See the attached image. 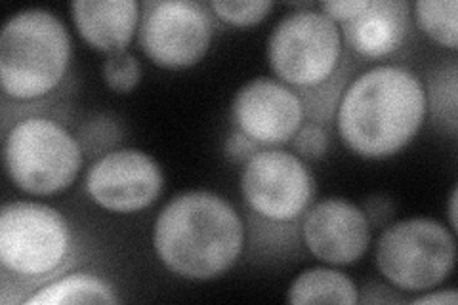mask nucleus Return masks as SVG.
<instances>
[{"instance_id":"obj_1","label":"nucleus","mask_w":458,"mask_h":305,"mask_svg":"<svg viewBox=\"0 0 458 305\" xmlns=\"http://www.w3.org/2000/svg\"><path fill=\"white\" fill-rule=\"evenodd\" d=\"M428 96L412 71L377 65L344 89L338 101V134L363 158H388L419 134Z\"/></svg>"},{"instance_id":"obj_2","label":"nucleus","mask_w":458,"mask_h":305,"mask_svg":"<svg viewBox=\"0 0 458 305\" xmlns=\"http://www.w3.org/2000/svg\"><path fill=\"white\" fill-rule=\"evenodd\" d=\"M153 246L174 275L210 281L235 266L245 246V224L220 195L185 191L157 216Z\"/></svg>"},{"instance_id":"obj_3","label":"nucleus","mask_w":458,"mask_h":305,"mask_svg":"<svg viewBox=\"0 0 458 305\" xmlns=\"http://www.w3.org/2000/svg\"><path fill=\"white\" fill-rule=\"evenodd\" d=\"M71 37L64 21L45 8H27L6 21L0 35V84L18 101L52 94L67 75Z\"/></svg>"},{"instance_id":"obj_4","label":"nucleus","mask_w":458,"mask_h":305,"mask_svg":"<svg viewBox=\"0 0 458 305\" xmlns=\"http://www.w3.org/2000/svg\"><path fill=\"white\" fill-rule=\"evenodd\" d=\"M4 166L12 183L23 193L48 197L77 180L82 149L64 124L27 117L13 124L4 138Z\"/></svg>"},{"instance_id":"obj_5","label":"nucleus","mask_w":458,"mask_h":305,"mask_svg":"<svg viewBox=\"0 0 458 305\" xmlns=\"http://www.w3.org/2000/svg\"><path fill=\"white\" fill-rule=\"evenodd\" d=\"M382 277L405 292H424L445 281L454 269L453 231L429 217H409L382 231L377 241Z\"/></svg>"},{"instance_id":"obj_6","label":"nucleus","mask_w":458,"mask_h":305,"mask_svg":"<svg viewBox=\"0 0 458 305\" xmlns=\"http://www.w3.org/2000/svg\"><path fill=\"white\" fill-rule=\"evenodd\" d=\"M342 60L338 23L323 12L302 8L286 13L267 38V62L276 77L298 90L331 79Z\"/></svg>"},{"instance_id":"obj_7","label":"nucleus","mask_w":458,"mask_h":305,"mask_svg":"<svg viewBox=\"0 0 458 305\" xmlns=\"http://www.w3.org/2000/svg\"><path fill=\"white\" fill-rule=\"evenodd\" d=\"M71 250L65 216L40 202H6L0 212V261L23 279H45L60 269Z\"/></svg>"},{"instance_id":"obj_8","label":"nucleus","mask_w":458,"mask_h":305,"mask_svg":"<svg viewBox=\"0 0 458 305\" xmlns=\"http://www.w3.org/2000/svg\"><path fill=\"white\" fill-rule=\"evenodd\" d=\"M212 18L205 4L191 0L143 3L138 40L149 60L165 69L199 64L212 40Z\"/></svg>"},{"instance_id":"obj_9","label":"nucleus","mask_w":458,"mask_h":305,"mask_svg":"<svg viewBox=\"0 0 458 305\" xmlns=\"http://www.w3.org/2000/svg\"><path fill=\"white\" fill-rule=\"evenodd\" d=\"M241 193L266 220L294 222L311 207L315 182L296 153L262 149L249 158L241 172Z\"/></svg>"},{"instance_id":"obj_10","label":"nucleus","mask_w":458,"mask_h":305,"mask_svg":"<svg viewBox=\"0 0 458 305\" xmlns=\"http://www.w3.org/2000/svg\"><path fill=\"white\" fill-rule=\"evenodd\" d=\"M163 185L159 163L140 149H117L99 157L84 178L86 193L98 207L121 214L151 207Z\"/></svg>"},{"instance_id":"obj_11","label":"nucleus","mask_w":458,"mask_h":305,"mask_svg":"<svg viewBox=\"0 0 458 305\" xmlns=\"http://www.w3.org/2000/svg\"><path fill=\"white\" fill-rule=\"evenodd\" d=\"M232 114L239 132L271 148L291 143L306 117L296 90L264 77L241 86L233 97Z\"/></svg>"},{"instance_id":"obj_12","label":"nucleus","mask_w":458,"mask_h":305,"mask_svg":"<svg viewBox=\"0 0 458 305\" xmlns=\"http://www.w3.org/2000/svg\"><path fill=\"white\" fill-rule=\"evenodd\" d=\"M302 237L315 258L333 266H352L369 250L370 224L352 202L325 199L306 210Z\"/></svg>"},{"instance_id":"obj_13","label":"nucleus","mask_w":458,"mask_h":305,"mask_svg":"<svg viewBox=\"0 0 458 305\" xmlns=\"http://www.w3.org/2000/svg\"><path fill=\"white\" fill-rule=\"evenodd\" d=\"M411 6L405 0H370L355 18L340 23L348 47L365 57H386L403 45Z\"/></svg>"},{"instance_id":"obj_14","label":"nucleus","mask_w":458,"mask_h":305,"mask_svg":"<svg viewBox=\"0 0 458 305\" xmlns=\"http://www.w3.org/2000/svg\"><path fill=\"white\" fill-rule=\"evenodd\" d=\"M69 8L79 35L107 55L126 50L141 16L134 0H75Z\"/></svg>"},{"instance_id":"obj_15","label":"nucleus","mask_w":458,"mask_h":305,"mask_svg":"<svg viewBox=\"0 0 458 305\" xmlns=\"http://www.w3.org/2000/svg\"><path fill=\"white\" fill-rule=\"evenodd\" d=\"M286 300L291 303L355 305L360 301V290L346 273L331 267H311L294 279Z\"/></svg>"},{"instance_id":"obj_16","label":"nucleus","mask_w":458,"mask_h":305,"mask_svg":"<svg viewBox=\"0 0 458 305\" xmlns=\"http://www.w3.org/2000/svg\"><path fill=\"white\" fill-rule=\"evenodd\" d=\"M29 305H73V303H119L113 286L94 273H71L42 286L25 300Z\"/></svg>"},{"instance_id":"obj_17","label":"nucleus","mask_w":458,"mask_h":305,"mask_svg":"<svg viewBox=\"0 0 458 305\" xmlns=\"http://www.w3.org/2000/svg\"><path fill=\"white\" fill-rule=\"evenodd\" d=\"M458 4L456 0H419L414 3V16L422 31L437 45L456 50L458 47Z\"/></svg>"},{"instance_id":"obj_18","label":"nucleus","mask_w":458,"mask_h":305,"mask_svg":"<svg viewBox=\"0 0 458 305\" xmlns=\"http://www.w3.org/2000/svg\"><path fill=\"white\" fill-rule=\"evenodd\" d=\"M212 12L216 16L229 23V25H237V27H249L254 23H260L269 10L274 8V3L269 0H241V3H233V0H212L210 3Z\"/></svg>"},{"instance_id":"obj_19","label":"nucleus","mask_w":458,"mask_h":305,"mask_svg":"<svg viewBox=\"0 0 458 305\" xmlns=\"http://www.w3.org/2000/svg\"><path fill=\"white\" fill-rule=\"evenodd\" d=\"M141 65L138 57L128 50L109 54L104 64V79L111 90L126 94L140 82Z\"/></svg>"},{"instance_id":"obj_20","label":"nucleus","mask_w":458,"mask_h":305,"mask_svg":"<svg viewBox=\"0 0 458 305\" xmlns=\"http://www.w3.org/2000/svg\"><path fill=\"white\" fill-rule=\"evenodd\" d=\"M293 148L296 153L310 158V161H318L328 148V134L319 123H306L300 126L296 136L293 138Z\"/></svg>"},{"instance_id":"obj_21","label":"nucleus","mask_w":458,"mask_h":305,"mask_svg":"<svg viewBox=\"0 0 458 305\" xmlns=\"http://www.w3.org/2000/svg\"><path fill=\"white\" fill-rule=\"evenodd\" d=\"M370 0H333V3H321L319 8L327 18H331L335 23L348 21L361 13Z\"/></svg>"},{"instance_id":"obj_22","label":"nucleus","mask_w":458,"mask_h":305,"mask_svg":"<svg viewBox=\"0 0 458 305\" xmlns=\"http://www.w3.org/2000/svg\"><path fill=\"white\" fill-rule=\"evenodd\" d=\"M225 149H227V157L232 158V161L245 163V161H249L252 155H256L258 151H262V145L252 141L250 138H247L245 134L239 132V130H237V132L227 140Z\"/></svg>"},{"instance_id":"obj_23","label":"nucleus","mask_w":458,"mask_h":305,"mask_svg":"<svg viewBox=\"0 0 458 305\" xmlns=\"http://www.w3.org/2000/svg\"><path fill=\"white\" fill-rule=\"evenodd\" d=\"M363 212L367 216V220L370 227H380L386 220H390L394 207L388 199L377 197V199H369L363 207Z\"/></svg>"},{"instance_id":"obj_24","label":"nucleus","mask_w":458,"mask_h":305,"mask_svg":"<svg viewBox=\"0 0 458 305\" xmlns=\"http://www.w3.org/2000/svg\"><path fill=\"white\" fill-rule=\"evenodd\" d=\"M412 303H424V305H432V303H437V305H456V303H458V294H456L454 288L437 290V292H429V294L414 298Z\"/></svg>"},{"instance_id":"obj_25","label":"nucleus","mask_w":458,"mask_h":305,"mask_svg":"<svg viewBox=\"0 0 458 305\" xmlns=\"http://www.w3.org/2000/svg\"><path fill=\"white\" fill-rule=\"evenodd\" d=\"M456 200H458V191L456 189H453V193H451V202H449V222H451V231L453 233H456Z\"/></svg>"}]
</instances>
